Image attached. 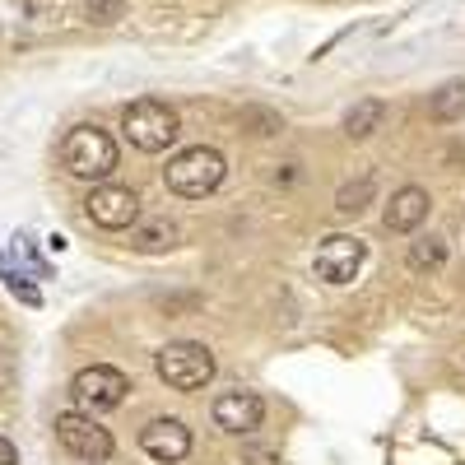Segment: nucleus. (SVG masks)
<instances>
[{"label":"nucleus","mask_w":465,"mask_h":465,"mask_svg":"<svg viewBox=\"0 0 465 465\" xmlns=\"http://www.w3.org/2000/svg\"><path fill=\"white\" fill-rule=\"evenodd\" d=\"M228 177V163L223 153L210 149V144H191V149H177L168 168H163V186L182 201H205L210 191H219Z\"/></svg>","instance_id":"1"},{"label":"nucleus","mask_w":465,"mask_h":465,"mask_svg":"<svg viewBox=\"0 0 465 465\" xmlns=\"http://www.w3.org/2000/svg\"><path fill=\"white\" fill-rule=\"evenodd\" d=\"M116 159H122V149L103 126H70V135L61 140V168L80 182L103 186L116 173Z\"/></svg>","instance_id":"2"},{"label":"nucleus","mask_w":465,"mask_h":465,"mask_svg":"<svg viewBox=\"0 0 465 465\" xmlns=\"http://www.w3.org/2000/svg\"><path fill=\"white\" fill-rule=\"evenodd\" d=\"M122 135L131 140V149L140 153H163L177 144L182 135V116L173 103L163 98H135L126 112H122Z\"/></svg>","instance_id":"3"},{"label":"nucleus","mask_w":465,"mask_h":465,"mask_svg":"<svg viewBox=\"0 0 465 465\" xmlns=\"http://www.w3.org/2000/svg\"><path fill=\"white\" fill-rule=\"evenodd\" d=\"M214 368L219 363L210 354V344H201V340H173L153 354V372L173 391H201V386L214 381Z\"/></svg>","instance_id":"4"},{"label":"nucleus","mask_w":465,"mask_h":465,"mask_svg":"<svg viewBox=\"0 0 465 465\" xmlns=\"http://www.w3.org/2000/svg\"><path fill=\"white\" fill-rule=\"evenodd\" d=\"M131 396V377L122 368H112V363H94V368H80L70 381V401L80 414H107L116 405H126Z\"/></svg>","instance_id":"5"},{"label":"nucleus","mask_w":465,"mask_h":465,"mask_svg":"<svg viewBox=\"0 0 465 465\" xmlns=\"http://www.w3.org/2000/svg\"><path fill=\"white\" fill-rule=\"evenodd\" d=\"M363 256H368V247H363L359 232H331V238H322L317 252H312V275L331 289H344V284L359 280Z\"/></svg>","instance_id":"6"},{"label":"nucleus","mask_w":465,"mask_h":465,"mask_svg":"<svg viewBox=\"0 0 465 465\" xmlns=\"http://www.w3.org/2000/svg\"><path fill=\"white\" fill-rule=\"evenodd\" d=\"M56 442H61V451H65V456L84 460V465H103V460L116 451L112 433L103 429V423H98L94 414H80V410L56 414Z\"/></svg>","instance_id":"7"},{"label":"nucleus","mask_w":465,"mask_h":465,"mask_svg":"<svg viewBox=\"0 0 465 465\" xmlns=\"http://www.w3.org/2000/svg\"><path fill=\"white\" fill-rule=\"evenodd\" d=\"M84 219L103 232H122V228H135L140 223V196L131 186H116V182H103L84 196Z\"/></svg>","instance_id":"8"},{"label":"nucleus","mask_w":465,"mask_h":465,"mask_svg":"<svg viewBox=\"0 0 465 465\" xmlns=\"http://www.w3.org/2000/svg\"><path fill=\"white\" fill-rule=\"evenodd\" d=\"M140 451L159 465H182L191 456V429L182 419H149L140 429Z\"/></svg>","instance_id":"9"},{"label":"nucleus","mask_w":465,"mask_h":465,"mask_svg":"<svg viewBox=\"0 0 465 465\" xmlns=\"http://www.w3.org/2000/svg\"><path fill=\"white\" fill-rule=\"evenodd\" d=\"M214 423L223 433H232V438H252L256 429H261V419H265V401L256 396V391H223L219 401H214Z\"/></svg>","instance_id":"10"},{"label":"nucleus","mask_w":465,"mask_h":465,"mask_svg":"<svg viewBox=\"0 0 465 465\" xmlns=\"http://www.w3.org/2000/svg\"><path fill=\"white\" fill-rule=\"evenodd\" d=\"M429 214H433V196L423 186H401L396 196H391V205L381 210V223H386V232H419L423 223H429Z\"/></svg>","instance_id":"11"},{"label":"nucleus","mask_w":465,"mask_h":465,"mask_svg":"<svg viewBox=\"0 0 465 465\" xmlns=\"http://www.w3.org/2000/svg\"><path fill=\"white\" fill-rule=\"evenodd\" d=\"M177 242H182V228H177L173 219H144V223H135V232H131V247H135L140 256L173 252Z\"/></svg>","instance_id":"12"},{"label":"nucleus","mask_w":465,"mask_h":465,"mask_svg":"<svg viewBox=\"0 0 465 465\" xmlns=\"http://www.w3.org/2000/svg\"><path fill=\"white\" fill-rule=\"evenodd\" d=\"M372 201H377V173H359V177H349L335 191V214L340 219H359V214H368Z\"/></svg>","instance_id":"13"},{"label":"nucleus","mask_w":465,"mask_h":465,"mask_svg":"<svg viewBox=\"0 0 465 465\" xmlns=\"http://www.w3.org/2000/svg\"><path fill=\"white\" fill-rule=\"evenodd\" d=\"M386 126V103L381 98H359L354 107L344 112V122H340V131L349 135V140H368V135H377Z\"/></svg>","instance_id":"14"},{"label":"nucleus","mask_w":465,"mask_h":465,"mask_svg":"<svg viewBox=\"0 0 465 465\" xmlns=\"http://www.w3.org/2000/svg\"><path fill=\"white\" fill-rule=\"evenodd\" d=\"M405 265L414 270V275H438V270L447 265V238H438V232L414 238L410 252H405Z\"/></svg>","instance_id":"15"},{"label":"nucleus","mask_w":465,"mask_h":465,"mask_svg":"<svg viewBox=\"0 0 465 465\" xmlns=\"http://www.w3.org/2000/svg\"><path fill=\"white\" fill-rule=\"evenodd\" d=\"M429 116L438 126H451V122H465V80H447L442 89L429 94Z\"/></svg>","instance_id":"16"},{"label":"nucleus","mask_w":465,"mask_h":465,"mask_svg":"<svg viewBox=\"0 0 465 465\" xmlns=\"http://www.w3.org/2000/svg\"><path fill=\"white\" fill-rule=\"evenodd\" d=\"M0 280H5V289L24 302V307H43V293H37L33 284H28V275L24 270H15L10 261H5V252H0Z\"/></svg>","instance_id":"17"},{"label":"nucleus","mask_w":465,"mask_h":465,"mask_svg":"<svg viewBox=\"0 0 465 465\" xmlns=\"http://www.w3.org/2000/svg\"><path fill=\"white\" fill-rule=\"evenodd\" d=\"M122 5L126 0H84V15L94 24H112V19H122Z\"/></svg>","instance_id":"18"},{"label":"nucleus","mask_w":465,"mask_h":465,"mask_svg":"<svg viewBox=\"0 0 465 465\" xmlns=\"http://www.w3.org/2000/svg\"><path fill=\"white\" fill-rule=\"evenodd\" d=\"M242 465H280V451L275 447H261V442H242Z\"/></svg>","instance_id":"19"},{"label":"nucleus","mask_w":465,"mask_h":465,"mask_svg":"<svg viewBox=\"0 0 465 465\" xmlns=\"http://www.w3.org/2000/svg\"><path fill=\"white\" fill-rule=\"evenodd\" d=\"M0 465H19V447L10 438H0Z\"/></svg>","instance_id":"20"}]
</instances>
